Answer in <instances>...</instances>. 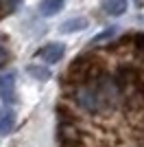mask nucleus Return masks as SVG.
I'll list each match as a JSON object with an SVG mask.
<instances>
[{"instance_id":"nucleus-1","label":"nucleus","mask_w":144,"mask_h":147,"mask_svg":"<svg viewBox=\"0 0 144 147\" xmlns=\"http://www.w3.org/2000/svg\"><path fill=\"white\" fill-rule=\"evenodd\" d=\"M63 55H66V49H63V44H57V42H50L37 51V57L44 64H57V61H61Z\"/></svg>"},{"instance_id":"nucleus-2","label":"nucleus","mask_w":144,"mask_h":147,"mask_svg":"<svg viewBox=\"0 0 144 147\" xmlns=\"http://www.w3.org/2000/svg\"><path fill=\"white\" fill-rule=\"evenodd\" d=\"M0 99L5 103L15 101V73H2L0 75Z\"/></svg>"},{"instance_id":"nucleus-3","label":"nucleus","mask_w":144,"mask_h":147,"mask_svg":"<svg viewBox=\"0 0 144 147\" xmlns=\"http://www.w3.org/2000/svg\"><path fill=\"white\" fill-rule=\"evenodd\" d=\"M15 127V112L11 108H0V134H11Z\"/></svg>"},{"instance_id":"nucleus-4","label":"nucleus","mask_w":144,"mask_h":147,"mask_svg":"<svg viewBox=\"0 0 144 147\" xmlns=\"http://www.w3.org/2000/svg\"><path fill=\"white\" fill-rule=\"evenodd\" d=\"M101 7H103V11L107 13V16L118 18V16H122V13L127 11V0H103Z\"/></svg>"},{"instance_id":"nucleus-5","label":"nucleus","mask_w":144,"mask_h":147,"mask_svg":"<svg viewBox=\"0 0 144 147\" xmlns=\"http://www.w3.org/2000/svg\"><path fill=\"white\" fill-rule=\"evenodd\" d=\"M87 18H70V20H66V22H61V26H59V31L61 33H77V31H83V29H87Z\"/></svg>"},{"instance_id":"nucleus-6","label":"nucleus","mask_w":144,"mask_h":147,"mask_svg":"<svg viewBox=\"0 0 144 147\" xmlns=\"http://www.w3.org/2000/svg\"><path fill=\"white\" fill-rule=\"evenodd\" d=\"M63 2L66 0H42V5H39V13L42 16H55V13H59L63 9Z\"/></svg>"},{"instance_id":"nucleus-7","label":"nucleus","mask_w":144,"mask_h":147,"mask_svg":"<svg viewBox=\"0 0 144 147\" xmlns=\"http://www.w3.org/2000/svg\"><path fill=\"white\" fill-rule=\"evenodd\" d=\"M20 2H22V0H0V20L9 18L11 13L18 11Z\"/></svg>"},{"instance_id":"nucleus-8","label":"nucleus","mask_w":144,"mask_h":147,"mask_svg":"<svg viewBox=\"0 0 144 147\" xmlns=\"http://www.w3.org/2000/svg\"><path fill=\"white\" fill-rule=\"evenodd\" d=\"M26 70H29V75H33L37 81H48V79H50V70H48L46 66H37V64H31V66H26Z\"/></svg>"},{"instance_id":"nucleus-9","label":"nucleus","mask_w":144,"mask_h":147,"mask_svg":"<svg viewBox=\"0 0 144 147\" xmlns=\"http://www.w3.org/2000/svg\"><path fill=\"white\" fill-rule=\"evenodd\" d=\"M9 57H11V53L7 51V46L2 42H0V68L7 66V61H9Z\"/></svg>"},{"instance_id":"nucleus-10","label":"nucleus","mask_w":144,"mask_h":147,"mask_svg":"<svg viewBox=\"0 0 144 147\" xmlns=\"http://www.w3.org/2000/svg\"><path fill=\"white\" fill-rule=\"evenodd\" d=\"M135 2H138V5H144V0H135Z\"/></svg>"}]
</instances>
